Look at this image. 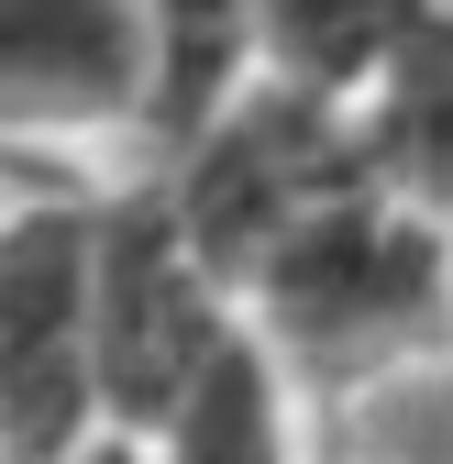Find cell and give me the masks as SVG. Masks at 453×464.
Returning a JSON list of instances; mask_svg holds the SVG:
<instances>
[{
  "instance_id": "obj_2",
  "label": "cell",
  "mask_w": 453,
  "mask_h": 464,
  "mask_svg": "<svg viewBox=\"0 0 453 464\" xmlns=\"http://www.w3.org/2000/svg\"><path fill=\"white\" fill-rule=\"evenodd\" d=\"M343 188H365V144H354L343 111L310 100V89H244L188 133V178L166 199V221H178V244L199 255L210 287H244Z\"/></svg>"
},
{
  "instance_id": "obj_5",
  "label": "cell",
  "mask_w": 453,
  "mask_h": 464,
  "mask_svg": "<svg viewBox=\"0 0 453 464\" xmlns=\"http://www.w3.org/2000/svg\"><path fill=\"white\" fill-rule=\"evenodd\" d=\"M155 100L144 0H0V122L78 133Z\"/></svg>"
},
{
  "instance_id": "obj_6",
  "label": "cell",
  "mask_w": 453,
  "mask_h": 464,
  "mask_svg": "<svg viewBox=\"0 0 453 464\" xmlns=\"http://www.w3.org/2000/svg\"><path fill=\"white\" fill-rule=\"evenodd\" d=\"M365 144V178L387 199H420V210H453V12H431L376 78V122L354 133Z\"/></svg>"
},
{
  "instance_id": "obj_4",
  "label": "cell",
  "mask_w": 453,
  "mask_h": 464,
  "mask_svg": "<svg viewBox=\"0 0 453 464\" xmlns=\"http://www.w3.org/2000/svg\"><path fill=\"white\" fill-rule=\"evenodd\" d=\"M221 332H233V321H221V287L178 244L166 199L111 210L100 221V255H89V365H100V410L166 420L178 387L199 376V354H210Z\"/></svg>"
},
{
  "instance_id": "obj_10",
  "label": "cell",
  "mask_w": 453,
  "mask_h": 464,
  "mask_svg": "<svg viewBox=\"0 0 453 464\" xmlns=\"http://www.w3.org/2000/svg\"><path fill=\"white\" fill-rule=\"evenodd\" d=\"M67 464H144L133 442H89V453H67Z\"/></svg>"
},
{
  "instance_id": "obj_7",
  "label": "cell",
  "mask_w": 453,
  "mask_h": 464,
  "mask_svg": "<svg viewBox=\"0 0 453 464\" xmlns=\"http://www.w3.org/2000/svg\"><path fill=\"white\" fill-rule=\"evenodd\" d=\"M155 431H166L155 464H288V387H276V354L255 332H221Z\"/></svg>"
},
{
  "instance_id": "obj_1",
  "label": "cell",
  "mask_w": 453,
  "mask_h": 464,
  "mask_svg": "<svg viewBox=\"0 0 453 464\" xmlns=\"http://www.w3.org/2000/svg\"><path fill=\"white\" fill-rule=\"evenodd\" d=\"M244 287L276 332V354H299L310 376H376L410 343H431V321L453 299V255H442L431 210H399L365 178L343 199H321Z\"/></svg>"
},
{
  "instance_id": "obj_3",
  "label": "cell",
  "mask_w": 453,
  "mask_h": 464,
  "mask_svg": "<svg viewBox=\"0 0 453 464\" xmlns=\"http://www.w3.org/2000/svg\"><path fill=\"white\" fill-rule=\"evenodd\" d=\"M89 210H12L0 221V464H67L100 420L89 365Z\"/></svg>"
},
{
  "instance_id": "obj_8",
  "label": "cell",
  "mask_w": 453,
  "mask_h": 464,
  "mask_svg": "<svg viewBox=\"0 0 453 464\" xmlns=\"http://www.w3.org/2000/svg\"><path fill=\"white\" fill-rule=\"evenodd\" d=\"M420 23H431V0H255V44H265L276 89H310V100L376 89Z\"/></svg>"
},
{
  "instance_id": "obj_9",
  "label": "cell",
  "mask_w": 453,
  "mask_h": 464,
  "mask_svg": "<svg viewBox=\"0 0 453 464\" xmlns=\"http://www.w3.org/2000/svg\"><path fill=\"white\" fill-rule=\"evenodd\" d=\"M244 44H255V0H144V55H155V100L144 111L188 144L233 100Z\"/></svg>"
},
{
  "instance_id": "obj_11",
  "label": "cell",
  "mask_w": 453,
  "mask_h": 464,
  "mask_svg": "<svg viewBox=\"0 0 453 464\" xmlns=\"http://www.w3.org/2000/svg\"><path fill=\"white\" fill-rule=\"evenodd\" d=\"M431 12H453V0H431Z\"/></svg>"
}]
</instances>
